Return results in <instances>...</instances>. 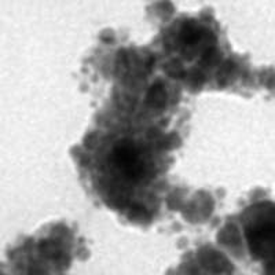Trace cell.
Wrapping results in <instances>:
<instances>
[{"label":"cell","instance_id":"6da1fadb","mask_svg":"<svg viewBox=\"0 0 275 275\" xmlns=\"http://www.w3.org/2000/svg\"><path fill=\"white\" fill-rule=\"evenodd\" d=\"M113 161L119 166L125 178L131 181H141L146 174V168L141 158V153L132 142L123 141L113 149Z\"/></svg>","mask_w":275,"mask_h":275},{"label":"cell","instance_id":"7a4b0ae2","mask_svg":"<svg viewBox=\"0 0 275 275\" xmlns=\"http://www.w3.org/2000/svg\"><path fill=\"white\" fill-rule=\"evenodd\" d=\"M146 100L153 109H162L166 105V92L161 83H156L150 87L146 95Z\"/></svg>","mask_w":275,"mask_h":275},{"label":"cell","instance_id":"3957f363","mask_svg":"<svg viewBox=\"0 0 275 275\" xmlns=\"http://www.w3.org/2000/svg\"><path fill=\"white\" fill-rule=\"evenodd\" d=\"M204 263L205 264H207V263H211L209 267H211V268L218 267V270H223L224 267L227 266V263H226V260H224L223 257L220 256V255H218V253H215V252H208V253L205 255Z\"/></svg>","mask_w":275,"mask_h":275},{"label":"cell","instance_id":"277c9868","mask_svg":"<svg viewBox=\"0 0 275 275\" xmlns=\"http://www.w3.org/2000/svg\"><path fill=\"white\" fill-rule=\"evenodd\" d=\"M165 72L171 77L175 79H181L185 76V69L182 66V63L179 61H172L165 65Z\"/></svg>","mask_w":275,"mask_h":275},{"label":"cell","instance_id":"5b68a950","mask_svg":"<svg viewBox=\"0 0 275 275\" xmlns=\"http://www.w3.org/2000/svg\"><path fill=\"white\" fill-rule=\"evenodd\" d=\"M128 216L131 220H135V222H145V220H149V219H150V214L147 212L146 208L139 207V205L131 208V212H129Z\"/></svg>","mask_w":275,"mask_h":275},{"label":"cell","instance_id":"8992f818","mask_svg":"<svg viewBox=\"0 0 275 275\" xmlns=\"http://www.w3.org/2000/svg\"><path fill=\"white\" fill-rule=\"evenodd\" d=\"M234 66H235V65H234L231 61H227L223 66L220 67V71H219L218 73L219 83H220V84H226V81L228 80V77L231 76L232 71H234Z\"/></svg>","mask_w":275,"mask_h":275},{"label":"cell","instance_id":"52a82bcc","mask_svg":"<svg viewBox=\"0 0 275 275\" xmlns=\"http://www.w3.org/2000/svg\"><path fill=\"white\" fill-rule=\"evenodd\" d=\"M204 76L198 73V72H193L189 75V84L191 88H201L202 84H204Z\"/></svg>","mask_w":275,"mask_h":275}]
</instances>
